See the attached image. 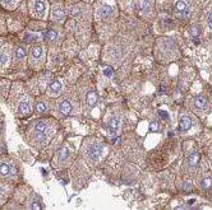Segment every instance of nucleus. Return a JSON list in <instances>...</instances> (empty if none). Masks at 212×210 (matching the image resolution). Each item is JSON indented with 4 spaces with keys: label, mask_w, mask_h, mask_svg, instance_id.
<instances>
[{
    "label": "nucleus",
    "mask_w": 212,
    "mask_h": 210,
    "mask_svg": "<svg viewBox=\"0 0 212 210\" xmlns=\"http://www.w3.org/2000/svg\"><path fill=\"white\" fill-rule=\"evenodd\" d=\"M101 153H102V145L98 143H95L87 148V155L92 159V161H97V159L101 157Z\"/></svg>",
    "instance_id": "f257e3e1"
},
{
    "label": "nucleus",
    "mask_w": 212,
    "mask_h": 210,
    "mask_svg": "<svg viewBox=\"0 0 212 210\" xmlns=\"http://www.w3.org/2000/svg\"><path fill=\"white\" fill-rule=\"evenodd\" d=\"M119 126H120V121L116 117H111L108 122V129L111 135H115V133L119 130Z\"/></svg>",
    "instance_id": "f03ea898"
},
{
    "label": "nucleus",
    "mask_w": 212,
    "mask_h": 210,
    "mask_svg": "<svg viewBox=\"0 0 212 210\" xmlns=\"http://www.w3.org/2000/svg\"><path fill=\"white\" fill-rule=\"evenodd\" d=\"M33 9H35V12H36V14L38 17H44L45 10H46V5L42 0H36L35 4H33Z\"/></svg>",
    "instance_id": "7ed1b4c3"
},
{
    "label": "nucleus",
    "mask_w": 212,
    "mask_h": 210,
    "mask_svg": "<svg viewBox=\"0 0 212 210\" xmlns=\"http://www.w3.org/2000/svg\"><path fill=\"white\" fill-rule=\"evenodd\" d=\"M111 13H112V9H111L110 5H102V6H100V9H98V12H97L98 17H100L101 19H108Z\"/></svg>",
    "instance_id": "20e7f679"
},
{
    "label": "nucleus",
    "mask_w": 212,
    "mask_h": 210,
    "mask_svg": "<svg viewBox=\"0 0 212 210\" xmlns=\"http://www.w3.org/2000/svg\"><path fill=\"white\" fill-rule=\"evenodd\" d=\"M179 127L181 131H188V130L192 127V121L188 116H181L180 117V121H179Z\"/></svg>",
    "instance_id": "39448f33"
},
{
    "label": "nucleus",
    "mask_w": 212,
    "mask_h": 210,
    "mask_svg": "<svg viewBox=\"0 0 212 210\" xmlns=\"http://www.w3.org/2000/svg\"><path fill=\"white\" fill-rule=\"evenodd\" d=\"M31 113V106L27 102H20L18 106V115L19 116H27Z\"/></svg>",
    "instance_id": "423d86ee"
},
{
    "label": "nucleus",
    "mask_w": 212,
    "mask_h": 210,
    "mask_svg": "<svg viewBox=\"0 0 212 210\" xmlns=\"http://www.w3.org/2000/svg\"><path fill=\"white\" fill-rule=\"evenodd\" d=\"M175 9L178 10L179 13L184 14V16H188V14H189L188 6H187L185 2H183V0H178V2H176V4H175Z\"/></svg>",
    "instance_id": "0eeeda50"
},
{
    "label": "nucleus",
    "mask_w": 212,
    "mask_h": 210,
    "mask_svg": "<svg viewBox=\"0 0 212 210\" xmlns=\"http://www.w3.org/2000/svg\"><path fill=\"white\" fill-rule=\"evenodd\" d=\"M60 89H61V83L59 80H54L50 84V87H49V93L53 94V96H55V94H58V93L60 92Z\"/></svg>",
    "instance_id": "6e6552de"
},
{
    "label": "nucleus",
    "mask_w": 212,
    "mask_h": 210,
    "mask_svg": "<svg viewBox=\"0 0 212 210\" xmlns=\"http://www.w3.org/2000/svg\"><path fill=\"white\" fill-rule=\"evenodd\" d=\"M86 102H87V106L90 108H92L96 102H97V94L95 92H88L87 93V97H86Z\"/></svg>",
    "instance_id": "1a4fd4ad"
},
{
    "label": "nucleus",
    "mask_w": 212,
    "mask_h": 210,
    "mask_svg": "<svg viewBox=\"0 0 212 210\" xmlns=\"http://www.w3.org/2000/svg\"><path fill=\"white\" fill-rule=\"evenodd\" d=\"M60 112L63 116H67L72 112V105H70L69 101H63L60 105Z\"/></svg>",
    "instance_id": "9d476101"
},
{
    "label": "nucleus",
    "mask_w": 212,
    "mask_h": 210,
    "mask_svg": "<svg viewBox=\"0 0 212 210\" xmlns=\"http://www.w3.org/2000/svg\"><path fill=\"white\" fill-rule=\"evenodd\" d=\"M198 161H199L198 153H192L188 157V164L190 166V167H196L197 163H198Z\"/></svg>",
    "instance_id": "9b49d317"
},
{
    "label": "nucleus",
    "mask_w": 212,
    "mask_h": 210,
    "mask_svg": "<svg viewBox=\"0 0 212 210\" xmlns=\"http://www.w3.org/2000/svg\"><path fill=\"white\" fill-rule=\"evenodd\" d=\"M206 106H207L206 98H203V97H197V98H196V102H194V107H196V108H198V110H202V108H204Z\"/></svg>",
    "instance_id": "f8f14e48"
},
{
    "label": "nucleus",
    "mask_w": 212,
    "mask_h": 210,
    "mask_svg": "<svg viewBox=\"0 0 212 210\" xmlns=\"http://www.w3.org/2000/svg\"><path fill=\"white\" fill-rule=\"evenodd\" d=\"M47 129V125L45 121H37L36 124H35V130H36V133H45Z\"/></svg>",
    "instance_id": "ddd939ff"
},
{
    "label": "nucleus",
    "mask_w": 212,
    "mask_h": 210,
    "mask_svg": "<svg viewBox=\"0 0 212 210\" xmlns=\"http://www.w3.org/2000/svg\"><path fill=\"white\" fill-rule=\"evenodd\" d=\"M63 17H64V12L61 10L60 6H55L53 9V18L54 19H61Z\"/></svg>",
    "instance_id": "4468645a"
},
{
    "label": "nucleus",
    "mask_w": 212,
    "mask_h": 210,
    "mask_svg": "<svg viewBox=\"0 0 212 210\" xmlns=\"http://www.w3.org/2000/svg\"><path fill=\"white\" fill-rule=\"evenodd\" d=\"M44 36L49 40V41H56V38H58V33H56L55 31H53V30H49V31H46L45 33H44Z\"/></svg>",
    "instance_id": "2eb2a0df"
},
{
    "label": "nucleus",
    "mask_w": 212,
    "mask_h": 210,
    "mask_svg": "<svg viewBox=\"0 0 212 210\" xmlns=\"http://www.w3.org/2000/svg\"><path fill=\"white\" fill-rule=\"evenodd\" d=\"M32 56L33 59H41L42 56V47L41 46H36L32 48Z\"/></svg>",
    "instance_id": "dca6fc26"
},
{
    "label": "nucleus",
    "mask_w": 212,
    "mask_h": 210,
    "mask_svg": "<svg viewBox=\"0 0 212 210\" xmlns=\"http://www.w3.org/2000/svg\"><path fill=\"white\" fill-rule=\"evenodd\" d=\"M14 55H16V59L17 60H22L23 57L26 56V51L23 47H17L16 48V52H14Z\"/></svg>",
    "instance_id": "f3484780"
},
{
    "label": "nucleus",
    "mask_w": 212,
    "mask_h": 210,
    "mask_svg": "<svg viewBox=\"0 0 212 210\" xmlns=\"http://www.w3.org/2000/svg\"><path fill=\"white\" fill-rule=\"evenodd\" d=\"M212 186V178H210V177H207V178H203L202 181H201V187L202 189H210V187Z\"/></svg>",
    "instance_id": "a211bd4d"
},
{
    "label": "nucleus",
    "mask_w": 212,
    "mask_h": 210,
    "mask_svg": "<svg viewBox=\"0 0 212 210\" xmlns=\"http://www.w3.org/2000/svg\"><path fill=\"white\" fill-rule=\"evenodd\" d=\"M9 173H10V166L6 162H3L2 163V175L5 177V176H8Z\"/></svg>",
    "instance_id": "6ab92c4d"
},
{
    "label": "nucleus",
    "mask_w": 212,
    "mask_h": 210,
    "mask_svg": "<svg viewBox=\"0 0 212 210\" xmlns=\"http://www.w3.org/2000/svg\"><path fill=\"white\" fill-rule=\"evenodd\" d=\"M46 110H47V106L45 105V102H38L36 105V111L38 113H44V112H46Z\"/></svg>",
    "instance_id": "aec40b11"
},
{
    "label": "nucleus",
    "mask_w": 212,
    "mask_h": 210,
    "mask_svg": "<svg viewBox=\"0 0 212 210\" xmlns=\"http://www.w3.org/2000/svg\"><path fill=\"white\" fill-rule=\"evenodd\" d=\"M159 129H160L159 122L152 121L151 124H150V131H151V133H157V131H159Z\"/></svg>",
    "instance_id": "412c9836"
},
{
    "label": "nucleus",
    "mask_w": 212,
    "mask_h": 210,
    "mask_svg": "<svg viewBox=\"0 0 212 210\" xmlns=\"http://www.w3.org/2000/svg\"><path fill=\"white\" fill-rule=\"evenodd\" d=\"M68 157V149L67 148H63L61 150H60V153H59V161H64V159Z\"/></svg>",
    "instance_id": "4be33fe9"
},
{
    "label": "nucleus",
    "mask_w": 212,
    "mask_h": 210,
    "mask_svg": "<svg viewBox=\"0 0 212 210\" xmlns=\"http://www.w3.org/2000/svg\"><path fill=\"white\" fill-rule=\"evenodd\" d=\"M36 143H42L45 140V133H36V137H35Z\"/></svg>",
    "instance_id": "5701e85b"
},
{
    "label": "nucleus",
    "mask_w": 212,
    "mask_h": 210,
    "mask_svg": "<svg viewBox=\"0 0 212 210\" xmlns=\"http://www.w3.org/2000/svg\"><path fill=\"white\" fill-rule=\"evenodd\" d=\"M148 9H150V2H148V0H143L142 4H141V10L147 12Z\"/></svg>",
    "instance_id": "b1692460"
},
{
    "label": "nucleus",
    "mask_w": 212,
    "mask_h": 210,
    "mask_svg": "<svg viewBox=\"0 0 212 210\" xmlns=\"http://www.w3.org/2000/svg\"><path fill=\"white\" fill-rule=\"evenodd\" d=\"M8 61H9V55L6 52H3L2 54V65H3V66H5Z\"/></svg>",
    "instance_id": "393cba45"
},
{
    "label": "nucleus",
    "mask_w": 212,
    "mask_h": 210,
    "mask_svg": "<svg viewBox=\"0 0 212 210\" xmlns=\"http://www.w3.org/2000/svg\"><path fill=\"white\" fill-rule=\"evenodd\" d=\"M190 34H192L193 36V37H197V36H198L199 34V28L198 27H192V28H190Z\"/></svg>",
    "instance_id": "a878e982"
},
{
    "label": "nucleus",
    "mask_w": 212,
    "mask_h": 210,
    "mask_svg": "<svg viewBox=\"0 0 212 210\" xmlns=\"http://www.w3.org/2000/svg\"><path fill=\"white\" fill-rule=\"evenodd\" d=\"M183 190H184V191H190V190H192V183H190L189 181L184 182V185H183Z\"/></svg>",
    "instance_id": "bb28decb"
},
{
    "label": "nucleus",
    "mask_w": 212,
    "mask_h": 210,
    "mask_svg": "<svg viewBox=\"0 0 212 210\" xmlns=\"http://www.w3.org/2000/svg\"><path fill=\"white\" fill-rule=\"evenodd\" d=\"M30 208H31V209H36V210H37V209H41V205H40V202H38V201H33L32 204L30 205Z\"/></svg>",
    "instance_id": "cd10ccee"
},
{
    "label": "nucleus",
    "mask_w": 212,
    "mask_h": 210,
    "mask_svg": "<svg viewBox=\"0 0 212 210\" xmlns=\"http://www.w3.org/2000/svg\"><path fill=\"white\" fill-rule=\"evenodd\" d=\"M104 75H105V77H111V75H112V69H111V68H106V69L104 70Z\"/></svg>",
    "instance_id": "c85d7f7f"
},
{
    "label": "nucleus",
    "mask_w": 212,
    "mask_h": 210,
    "mask_svg": "<svg viewBox=\"0 0 212 210\" xmlns=\"http://www.w3.org/2000/svg\"><path fill=\"white\" fill-rule=\"evenodd\" d=\"M159 115H160V117L164 119V120H167V119H169V115H167L165 111H159Z\"/></svg>",
    "instance_id": "c756f323"
},
{
    "label": "nucleus",
    "mask_w": 212,
    "mask_h": 210,
    "mask_svg": "<svg viewBox=\"0 0 212 210\" xmlns=\"http://www.w3.org/2000/svg\"><path fill=\"white\" fill-rule=\"evenodd\" d=\"M208 26H210V28H212V13L208 16Z\"/></svg>",
    "instance_id": "7c9ffc66"
},
{
    "label": "nucleus",
    "mask_w": 212,
    "mask_h": 210,
    "mask_svg": "<svg viewBox=\"0 0 212 210\" xmlns=\"http://www.w3.org/2000/svg\"><path fill=\"white\" fill-rule=\"evenodd\" d=\"M12 0H4V3H10Z\"/></svg>",
    "instance_id": "2f4dec72"
}]
</instances>
